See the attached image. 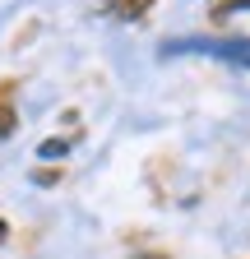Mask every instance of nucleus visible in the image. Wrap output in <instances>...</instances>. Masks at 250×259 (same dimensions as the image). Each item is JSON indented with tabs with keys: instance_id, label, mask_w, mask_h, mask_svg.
<instances>
[{
	"instance_id": "7ed1b4c3",
	"label": "nucleus",
	"mask_w": 250,
	"mask_h": 259,
	"mask_svg": "<svg viewBox=\"0 0 250 259\" xmlns=\"http://www.w3.org/2000/svg\"><path fill=\"white\" fill-rule=\"evenodd\" d=\"M65 153H70V144H65V139H47V144L37 148V157H65Z\"/></svg>"
},
{
	"instance_id": "39448f33",
	"label": "nucleus",
	"mask_w": 250,
	"mask_h": 259,
	"mask_svg": "<svg viewBox=\"0 0 250 259\" xmlns=\"http://www.w3.org/2000/svg\"><path fill=\"white\" fill-rule=\"evenodd\" d=\"M5 236H10V222H5V218H0V241H5Z\"/></svg>"
},
{
	"instance_id": "20e7f679",
	"label": "nucleus",
	"mask_w": 250,
	"mask_h": 259,
	"mask_svg": "<svg viewBox=\"0 0 250 259\" xmlns=\"http://www.w3.org/2000/svg\"><path fill=\"white\" fill-rule=\"evenodd\" d=\"M14 135V111H0V139Z\"/></svg>"
},
{
	"instance_id": "f03ea898",
	"label": "nucleus",
	"mask_w": 250,
	"mask_h": 259,
	"mask_svg": "<svg viewBox=\"0 0 250 259\" xmlns=\"http://www.w3.org/2000/svg\"><path fill=\"white\" fill-rule=\"evenodd\" d=\"M144 5H148V0H111V10H116L120 19H135V14H139Z\"/></svg>"
},
{
	"instance_id": "423d86ee",
	"label": "nucleus",
	"mask_w": 250,
	"mask_h": 259,
	"mask_svg": "<svg viewBox=\"0 0 250 259\" xmlns=\"http://www.w3.org/2000/svg\"><path fill=\"white\" fill-rule=\"evenodd\" d=\"M135 259H162V254H135Z\"/></svg>"
},
{
	"instance_id": "f257e3e1",
	"label": "nucleus",
	"mask_w": 250,
	"mask_h": 259,
	"mask_svg": "<svg viewBox=\"0 0 250 259\" xmlns=\"http://www.w3.org/2000/svg\"><path fill=\"white\" fill-rule=\"evenodd\" d=\"M167 51L172 56H213V60L250 70V37H176V42H167Z\"/></svg>"
}]
</instances>
